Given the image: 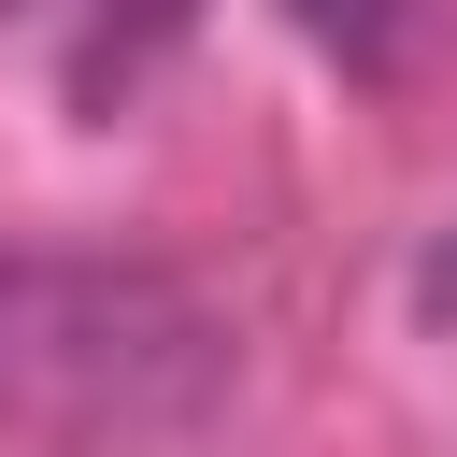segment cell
Listing matches in <instances>:
<instances>
[{
    "label": "cell",
    "instance_id": "cell-3",
    "mask_svg": "<svg viewBox=\"0 0 457 457\" xmlns=\"http://www.w3.org/2000/svg\"><path fill=\"white\" fill-rule=\"evenodd\" d=\"M414 286H428V314H457V228L428 243V271H414Z\"/></svg>",
    "mask_w": 457,
    "mask_h": 457
},
{
    "label": "cell",
    "instance_id": "cell-1",
    "mask_svg": "<svg viewBox=\"0 0 457 457\" xmlns=\"http://www.w3.org/2000/svg\"><path fill=\"white\" fill-rule=\"evenodd\" d=\"M214 371H228V328L171 271L0 243V443H57V457L157 443L214 400Z\"/></svg>",
    "mask_w": 457,
    "mask_h": 457
},
{
    "label": "cell",
    "instance_id": "cell-2",
    "mask_svg": "<svg viewBox=\"0 0 457 457\" xmlns=\"http://www.w3.org/2000/svg\"><path fill=\"white\" fill-rule=\"evenodd\" d=\"M328 71H400V43H414V0H271Z\"/></svg>",
    "mask_w": 457,
    "mask_h": 457
}]
</instances>
